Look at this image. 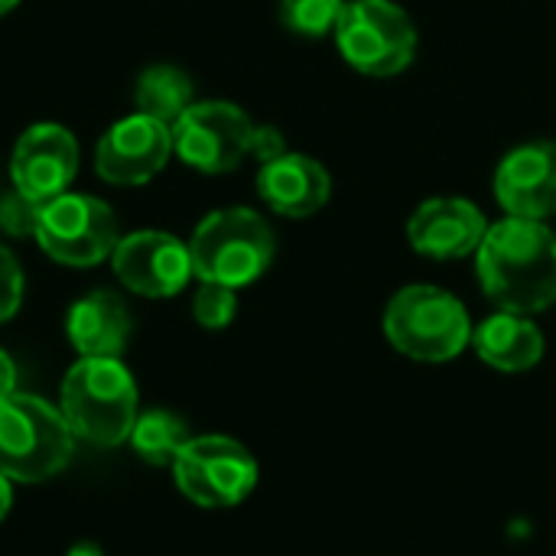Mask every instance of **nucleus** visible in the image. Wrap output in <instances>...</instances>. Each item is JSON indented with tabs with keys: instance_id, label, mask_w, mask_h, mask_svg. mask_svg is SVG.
<instances>
[{
	"instance_id": "obj_1",
	"label": "nucleus",
	"mask_w": 556,
	"mask_h": 556,
	"mask_svg": "<svg viewBox=\"0 0 556 556\" xmlns=\"http://www.w3.org/2000/svg\"><path fill=\"white\" fill-rule=\"evenodd\" d=\"M476 274L498 309L544 313L556 303V235L544 222L508 215L489 225L476 251Z\"/></svg>"
},
{
	"instance_id": "obj_2",
	"label": "nucleus",
	"mask_w": 556,
	"mask_h": 556,
	"mask_svg": "<svg viewBox=\"0 0 556 556\" xmlns=\"http://www.w3.org/2000/svg\"><path fill=\"white\" fill-rule=\"evenodd\" d=\"M137 381L121 358H78L62 381L59 410L75 440L114 450L130 440L140 417Z\"/></svg>"
},
{
	"instance_id": "obj_3",
	"label": "nucleus",
	"mask_w": 556,
	"mask_h": 556,
	"mask_svg": "<svg viewBox=\"0 0 556 556\" xmlns=\"http://www.w3.org/2000/svg\"><path fill=\"white\" fill-rule=\"evenodd\" d=\"M469 309L440 287L410 283L397 290L384 309V336L404 358L440 365L459 358L472 345Z\"/></svg>"
},
{
	"instance_id": "obj_4",
	"label": "nucleus",
	"mask_w": 556,
	"mask_h": 556,
	"mask_svg": "<svg viewBox=\"0 0 556 556\" xmlns=\"http://www.w3.org/2000/svg\"><path fill=\"white\" fill-rule=\"evenodd\" d=\"M75 456V433L59 407L36 394L0 401V472L10 482L39 485Z\"/></svg>"
},
{
	"instance_id": "obj_5",
	"label": "nucleus",
	"mask_w": 556,
	"mask_h": 556,
	"mask_svg": "<svg viewBox=\"0 0 556 556\" xmlns=\"http://www.w3.org/2000/svg\"><path fill=\"white\" fill-rule=\"evenodd\" d=\"M189 254L192 274L202 283L238 290L267 274L274 261V231L254 208H218L195 225Z\"/></svg>"
},
{
	"instance_id": "obj_6",
	"label": "nucleus",
	"mask_w": 556,
	"mask_h": 556,
	"mask_svg": "<svg viewBox=\"0 0 556 556\" xmlns=\"http://www.w3.org/2000/svg\"><path fill=\"white\" fill-rule=\"evenodd\" d=\"M332 33L342 59L371 78H391L417 55V26L394 0H349Z\"/></svg>"
},
{
	"instance_id": "obj_7",
	"label": "nucleus",
	"mask_w": 556,
	"mask_h": 556,
	"mask_svg": "<svg viewBox=\"0 0 556 556\" xmlns=\"http://www.w3.org/2000/svg\"><path fill=\"white\" fill-rule=\"evenodd\" d=\"M33 238L62 267H94L117 248V222L108 202L85 192H62L39 205Z\"/></svg>"
},
{
	"instance_id": "obj_8",
	"label": "nucleus",
	"mask_w": 556,
	"mask_h": 556,
	"mask_svg": "<svg viewBox=\"0 0 556 556\" xmlns=\"http://www.w3.org/2000/svg\"><path fill=\"white\" fill-rule=\"evenodd\" d=\"M179 492L199 508H235L257 489V459L231 437H192L173 459Z\"/></svg>"
},
{
	"instance_id": "obj_9",
	"label": "nucleus",
	"mask_w": 556,
	"mask_h": 556,
	"mask_svg": "<svg viewBox=\"0 0 556 556\" xmlns=\"http://www.w3.org/2000/svg\"><path fill=\"white\" fill-rule=\"evenodd\" d=\"M251 117L231 101H192L173 124V150L199 173H231L251 156Z\"/></svg>"
},
{
	"instance_id": "obj_10",
	"label": "nucleus",
	"mask_w": 556,
	"mask_h": 556,
	"mask_svg": "<svg viewBox=\"0 0 556 556\" xmlns=\"http://www.w3.org/2000/svg\"><path fill=\"white\" fill-rule=\"evenodd\" d=\"M78 173V140L68 127L42 121L20 134L10 153L13 189L42 205L68 189Z\"/></svg>"
},
{
	"instance_id": "obj_11",
	"label": "nucleus",
	"mask_w": 556,
	"mask_h": 556,
	"mask_svg": "<svg viewBox=\"0 0 556 556\" xmlns=\"http://www.w3.org/2000/svg\"><path fill=\"white\" fill-rule=\"evenodd\" d=\"M114 277L137 296L166 300L176 296L195 274L189 244H182L169 231H134L117 241L114 254Z\"/></svg>"
},
{
	"instance_id": "obj_12",
	"label": "nucleus",
	"mask_w": 556,
	"mask_h": 556,
	"mask_svg": "<svg viewBox=\"0 0 556 556\" xmlns=\"http://www.w3.org/2000/svg\"><path fill=\"white\" fill-rule=\"evenodd\" d=\"M173 156V127L150 117L130 114L108 127L94 150V169L111 186H143Z\"/></svg>"
},
{
	"instance_id": "obj_13",
	"label": "nucleus",
	"mask_w": 556,
	"mask_h": 556,
	"mask_svg": "<svg viewBox=\"0 0 556 556\" xmlns=\"http://www.w3.org/2000/svg\"><path fill=\"white\" fill-rule=\"evenodd\" d=\"M495 199L515 218L544 222L556 215V143H521L495 169Z\"/></svg>"
},
{
	"instance_id": "obj_14",
	"label": "nucleus",
	"mask_w": 556,
	"mask_h": 556,
	"mask_svg": "<svg viewBox=\"0 0 556 556\" xmlns=\"http://www.w3.org/2000/svg\"><path fill=\"white\" fill-rule=\"evenodd\" d=\"M489 231L485 215L459 195H437L417 205L407 222V241L417 254L433 261H456L479 251Z\"/></svg>"
},
{
	"instance_id": "obj_15",
	"label": "nucleus",
	"mask_w": 556,
	"mask_h": 556,
	"mask_svg": "<svg viewBox=\"0 0 556 556\" xmlns=\"http://www.w3.org/2000/svg\"><path fill=\"white\" fill-rule=\"evenodd\" d=\"M332 192L329 169L306 156V153H283L277 160L261 163L257 173V195L267 208L283 218H309L316 215Z\"/></svg>"
},
{
	"instance_id": "obj_16",
	"label": "nucleus",
	"mask_w": 556,
	"mask_h": 556,
	"mask_svg": "<svg viewBox=\"0 0 556 556\" xmlns=\"http://www.w3.org/2000/svg\"><path fill=\"white\" fill-rule=\"evenodd\" d=\"M65 336L81 358H121L130 339V313L111 290L85 293L68 306Z\"/></svg>"
},
{
	"instance_id": "obj_17",
	"label": "nucleus",
	"mask_w": 556,
	"mask_h": 556,
	"mask_svg": "<svg viewBox=\"0 0 556 556\" xmlns=\"http://www.w3.org/2000/svg\"><path fill=\"white\" fill-rule=\"evenodd\" d=\"M472 349L489 368L505 375H521L541 365L544 332L531 316L498 309L495 316H489L472 329Z\"/></svg>"
},
{
	"instance_id": "obj_18",
	"label": "nucleus",
	"mask_w": 556,
	"mask_h": 556,
	"mask_svg": "<svg viewBox=\"0 0 556 556\" xmlns=\"http://www.w3.org/2000/svg\"><path fill=\"white\" fill-rule=\"evenodd\" d=\"M134 101L140 114H150L173 127L182 117V111L192 104V81L176 65H150L137 78Z\"/></svg>"
},
{
	"instance_id": "obj_19",
	"label": "nucleus",
	"mask_w": 556,
	"mask_h": 556,
	"mask_svg": "<svg viewBox=\"0 0 556 556\" xmlns=\"http://www.w3.org/2000/svg\"><path fill=\"white\" fill-rule=\"evenodd\" d=\"M186 424L169 410H147L130 430V446L147 466H173L179 450L189 443Z\"/></svg>"
},
{
	"instance_id": "obj_20",
	"label": "nucleus",
	"mask_w": 556,
	"mask_h": 556,
	"mask_svg": "<svg viewBox=\"0 0 556 556\" xmlns=\"http://www.w3.org/2000/svg\"><path fill=\"white\" fill-rule=\"evenodd\" d=\"M345 0H280V20L290 33L323 36L336 29Z\"/></svg>"
},
{
	"instance_id": "obj_21",
	"label": "nucleus",
	"mask_w": 556,
	"mask_h": 556,
	"mask_svg": "<svg viewBox=\"0 0 556 556\" xmlns=\"http://www.w3.org/2000/svg\"><path fill=\"white\" fill-rule=\"evenodd\" d=\"M192 316L202 329H225L238 316V293L222 283H202L192 300Z\"/></svg>"
},
{
	"instance_id": "obj_22",
	"label": "nucleus",
	"mask_w": 556,
	"mask_h": 556,
	"mask_svg": "<svg viewBox=\"0 0 556 556\" xmlns=\"http://www.w3.org/2000/svg\"><path fill=\"white\" fill-rule=\"evenodd\" d=\"M23 303V270L16 257L0 244V323L13 319Z\"/></svg>"
},
{
	"instance_id": "obj_23",
	"label": "nucleus",
	"mask_w": 556,
	"mask_h": 556,
	"mask_svg": "<svg viewBox=\"0 0 556 556\" xmlns=\"http://www.w3.org/2000/svg\"><path fill=\"white\" fill-rule=\"evenodd\" d=\"M36 212H39L36 202H29V199H23L20 192H13V195L3 202V208H0V225H3L10 235L33 231V228H36Z\"/></svg>"
},
{
	"instance_id": "obj_24",
	"label": "nucleus",
	"mask_w": 556,
	"mask_h": 556,
	"mask_svg": "<svg viewBox=\"0 0 556 556\" xmlns=\"http://www.w3.org/2000/svg\"><path fill=\"white\" fill-rule=\"evenodd\" d=\"M283 153H287V143H283V134L277 127H257L254 130L251 156H257L261 163H267V160H277Z\"/></svg>"
},
{
	"instance_id": "obj_25",
	"label": "nucleus",
	"mask_w": 556,
	"mask_h": 556,
	"mask_svg": "<svg viewBox=\"0 0 556 556\" xmlns=\"http://www.w3.org/2000/svg\"><path fill=\"white\" fill-rule=\"evenodd\" d=\"M10 394H16V365H13V358L0 349V401H7Z\"/></svg>"
},
{
	"instance_id": "obj_26",
	"label": "nucleus",
	"mask_w": 556,
	"mask_h": 556,
	"mask_svg": "<svg viewBox=\"0 0 556 556\" xmlns=\"http://www.w3.org/2000/svg\"><path fill=\"white\" fill-rule=\"evenodd\" d=\"M10 508H13V485H10V479L0 472V521L10 515Z\"/></svg>"
},
{
	"instance_id": "obj_27",
	"label": "nucleus",
	"mask_w": 556,
	"mask_h": 556,
	"mask_svg": "<svg viewBox=\"0 0 556 556\" xmlns=\"http://www.w3.org/2000/svg\"><path fill=\"white\" fill-rule=\"evenodd\" d=\"M68 556H104V551L94 547V544H75V547L68 551Z\"/></svg>"
},
{
	"instance_id": "obj_28",
	"label": "nucleus",
	"mask_w": 556,
	"mask_h": 556,
	"mask_svg": "<svg viewBox=\"0 0 556 556\" xmlns=\"http://www.w3.org/2000/svg\"><path fill=\"white\" fill-rule=\"evenodd\" d=\"M16 3H20V0H0V16H7Z\"/></svg>"
}]
</instances>
